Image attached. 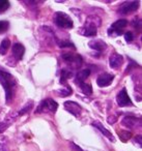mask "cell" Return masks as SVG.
Returning a JSON list of instances; mask_svg holds the SVG:
<instances>
[{"label":"cell","mask_w":142,"mask_h":151,"mask_svg":"<svg viewBox=\"0 0 142 151\" xmlns=\"http://www.w3.org/2000/svg\"><path fill=\"white\" fill-rule=\"evenodd\" d=\"M134 144L138 145V147H139V148H141V146H142V145H141V134H138V136L134 139Z\"/></svg>","instance_id":"cell-30"},{"label":"cell","mask_w":142,"mask_h":151,"mask_svg":"<svg viewBox=\"0 0 142 151\" xmlns=\"http://www.w3.org/2000/svg\"><path fill=\"white\" fill-rule=\"evenodd\" d=\"M70 147H71V150L72 151H84L83 149L81 148L80 146H78L77 144H75L74 142L70 143Z\"/></svg>","instance_id":"cell-28"},{"label":"cell","mask_w":142,"mask_h":151,"mask_svg":"<svg viewBox=\"0 0 142 151\" xmlns=\"http://www.w3.org/2000/svg\"><path fill=\"white\" fill-rule=\"evenodd\" d=\"M139 6V1H125L120 4L118 9V14L120 15H129L133 12L137 11Z\"/></svg>","instance_id":"cell-6"},{"label":"cell","mask_w":142,"mask_h":151,"mask_svg":"<svg viewBox=\"0 0 142 151\" xmlns=\"http://www.w3.org/2000/svg\"><path fill=\"white\" fill-rule=\"evenodd\" d=\"M9 46H11V42L9 38H4L0 44V55H5L9 50Z\"/></svg>","instance_id":"cell-18"},{"label":"cell","mask_w":142,"mask_h":151,"mask_svg":"<svg viewBox=\"0 0 142 151\" xmlns=\"http://www.w3.org/2000/svg\"><path fill=\"white\" fill-rule=\"evenodd\" d=\"M57 108H58V104H57L54 99H43V101L40 103L36 113V114L38 113H48V112L55 113V112L57 111Z\"/></svg>","instance_id":"cell-4"},{"label":"cell","mask_w":142,"mask_h":151,"mask_svg":"<svg viewBox=\"0 0 142 151\" xmlns=\"http://www.w3.org/2000/svg\"><path fill=\"white\" fill-rule=\"evenodd\" d=\"M63 106H64V109L67 110V112H70L72 115H74L75 117H80V115H81V113H82V107L79 104L75 103V101H64Z\"/></svg>","instance_id":"cell-9"},{"label":"cell","mask_w":142,"mask_h":151,"mask_svg":"<svg viewBox=\"0 0 142 151\" xmlns=\"http://www.w3.org/2000/svg\"><path fill=\"white\" fill-rule=\"evenodd\" d=\"M96 19H99V18H96V17L94 18L93 16H90V17L88 18L85 25H83L81 28L78 29V33H80L83 36H88V37H90V36H96V33H98L96 27L100 26V24H98L96 22Z\"/></svg>","instance_id":"cell-2"},{"label":"cell","mask_w":142,"mask_h":151,"mask_svg":"<svg viewBox=\"0 0 142 151\" xmlns=\"http://www.w3.org/2000/svg\"><path fill=\"white\" fill-rule=\"evenodd\" d=\"M32 107H33V101H28V103L26 104V105L24 106V107L22 108V109L17 113L18 114V117H19V116H23V115H25L26 113H28V112L31 110Z\"/></svg>","instance_id":"cell-20"},{"label":"cell","mask_w":142,"mask_h":151,"mask_svg":"<svg viewBox=\"0 0 142 151\" xmlns=\"http://www.w3.org/2000/svg\"><path fill=\"white\" fill-rule=\"evenodd\" d=\"M56 42L60 48H73V49H75V46H74V44L71 42V40H57Z\"/></svg>","instance_id":"cell-23"},{"label":"cell","mask_w":142,"mask_h":151,"mask_svg":"<svg viewBox=\"0 0 142 151\" xmlns=\"http://www.w3.org/2000/svg\"><path fill=\"white\" fill-rule=\"evenodd\" d=\"M0 84L2 85L5 91V99L7 104H9L13 99L14 91L16 88V80L9 73L4 70H0Z\"/></svg>","instance_id":"cell-1"},{"label":"cell","mask_w":142,"mask_h":151,"mask_svg":"<svg viewBox=\"0 0 142 151\" xmlns=\"http://www.w3.org/2000/svg\"><path fill=\"white\" fill-rule=\"evenodd\" d=\"M118 136H119V138H120V140L122 141L123 143H125L132 138V132H129V130H119Z\"/></svg>","instance_id":"cell-22"},{"label":"cell","mask_w":142,"mask_h":151,"mask_svg":"<svg viewBox=\"0 0 142 151\" xmlns=\"http://www.w3.org/2000/svg\"><path fill=\"white\" fill-rule=\"evenodd\" d=\"M9 27V23L7 21H0V34H2L5 31H7Z\"/></svg>","instance_id":"cell-26"},{"label":"cell","mask_w":142,"mask_h":151,"mask_svg":"<svg viewBox=\"0 0 142 151\" xmlns=\"http://www.w3.org/2000/svg\"><path fill=\"white\" fill-rule=\"evenodd\" d=\"M122 62H123L122 56L119 55V54H117V53H113V54H111L110 58H109L110 66H111V68H113V69L119 68V66L122 64Z\"/></svg>","instance_id":"cell-13"},{"label":"cell","mask_w":142,"mask_h":151,"mask_svg":"<svg viewBox=\"0 0 142 151\" xmlns=\"http://www.w3.org/2000/svg\"><path fill=\"white\" fill-rule=\"evenodd\" d=\"M92 125L94 126V127H96L99 130H100L101 132H102L103 134H104L106 138H108L109 140L111 141V142H115V138L113 137V134H112V132H110L108 129H107L106 127H105L104 125H103L102 123H101L100 121H98V120H96V121H93L92 122Z\"/></svg>","instance_id":"cell-14"},{"label":"cell","mask_w":142,"mask_h":151,"mask_svg":"<svg viewBox=\"0 0 142 151\" xmlns=\"http://www.w3.org/2000/svg\"><path fill=\"white\" fill-rule=\"evenodd\" d=\"M88 46L89 48H91L92 50L98 51V52H103L107 49V44L102 40H91V42H88Z\"/></svg>","instance_id":"cell-15"},{"label":"cell","mask_w":142,"mask_h":151,"mask_svg":"<svg viewBox=\"0 0 142 151\" xmlns=\"http://www.w3.org/2000/svg\"><path fill=\"white\" fill-rule=\"evenodd\" d=\"M17 118H18V114L16 113V114H13V115H9L3 121L0 122V134H2L3 132H5V130L16 121Z\"/></svg>","instance_id":"cell-12"},{"label":"cell","mask_w":142,"mask_h":151,"mask_svg":"<svg viewBox=\"0 0 142 151\" xmlns=\"http://www.w3.org/2000/svg\"><path fill=\"white\" fill-rule=\"evenodd\" d=\"M121 124L123 126H125V127L130 128V129H136V128L140 127V125H141V119L135 117V116L127 115L123 117Z\"/></svg>","instance_id":"cell-7"},{"label":"cell","mask_w":142,"mask_h":151,"mask_svg":"<svg viewBox=\"0 0 142 151\" xmlns=\"http://www.w3.org/2000/svg\"><path fill=\"white\" fill-rule=\"evenodd\" d=\"M62 59L65 61V62L70 63L72 65H75L76 66H80L82 63V57L80 55H77V54H74V53H64L62 54Z\"/></svg>","instance_id":"cell-10"},{"label":"cell","mask_w":142,"mask_h":151,"mask_svg":"<svg viewBox=\"0 0 142 151\" xmlns=\"http://www.w3.org/2000/svg\"><path fill=\"white\" fill-rule=\"evenodd\" d=\"M24 53H25V48H24L23 45L16 42L13 46V55L17 60H21L23 58Z\"/></svg>","instance_id":"cell-16"},{"label":"cell","mask_w":142,"mask_h":151,"mask_svg":"<svg viewBox=\"0 0 142 151\" xmlns=\"http://www.w3.org/2000/svg\"><path fill=\"white\" fill-rule=\"evenodd\" d=\"M11 6V3L7 0H0V14L5 13Z\"/></svg>","instance_id":"cell-24"},{"label":"cell","mask_w":142,"mask_h":151,"mask_svg":"<svg viewBox=\"0 0 142 151\" xmlns=\"http://www.w3.org/2000/svg\"><path fill=\"white\" fill-rule=\"evenodd\" d=\"M113 80H114V76L109 73H101L98 77L96 84H98L99 87H108L109 85H111Z\"/></svg>","instance_id":"cell-11"},{"label":"cell","mask_w":142,"mask_h":151,"mask_svg":"<svg viewBox=\"0 0 142 151\" xmlns=\"http://www.w3.org/2000/svg\"><path fill=\"white\" fill-rule=\"evenodd\" d=\"M116 101H117V105H118L119 107H128V106L133 105L125 88H122L118 93H117Z\"/></svg>","instance_id":"cell-8"},{"label":"cell","mask_w":142,"mask_h":151,"mask_svg":"<svg viewBox=\"0 0 142 151\" xmlns=\"http://www.w3.org/2000/svg\"><path fill=\"white\" fill-rule=\"evenodd\" d=\"M73 77V73L72 71L67 70V69H62L61 70V76H60V83L61 84H64L70 78Z\"/></svg>","instance_id":"cell-19"},{"label":"cell","mask_w":142,"mask_h":151,"mask_svg":"<svg viewBox=\"0 0 142 151\" xmlns=\"http://www.w3.org/2000/svg\"><path fill=\"white\" fill-rule=\"evenodd\" d=\"M117 118H118V116L111 115V116H109V117H108V119H107V121H108V123L113 124V123H115V122L117 121Z\"/></svg>","instance_id":"cell-29"},{"label":"cell","mask_w":142,"mask_h":151,"mask_svg":"<svg viewBox=\"0 0 142 151\" xmlns=\"http://www.w3.org/2000/svg\"><path fill=\"white\" fill-rule=\"evenodd\" d=\"M125 40H127L128 42H133V40H134V34H133V32H131V31H127V32H125Z\"/></svg>","instance_id":"cell-27"},{"label":"cell","mask_w":142,"mask_h":151,"mask_svg":"<svg viewBox=\"0 0 142 151\" xmlns=\"http://www.w3.org/2000/svg\"><path fill=\"white\" fill-rule=\"evenodd\" d=\"M53 20H54L55 25H57L60 28H63V29H72L74 27V22L71 19V17L65 13H62V12L55 13Z\"/></svg>","instance_id":"cell-3"},{"label":"cell","mask_w":142,"mask_h":151,"mask_svg":"<svg viewBox=\"0 0 142 151\" xmlns=\"http://www.w3.org/2000/svg\"><path fill=\"white\" fill-rule=\"evenodd\" d=\"M80 88H81L82 92L84 93V94L86 95H90L92 93V87L91 85L89 84V83H81V84H79Z\"/></svg>","instance_id":"cell-21"},{"label":"cell","mask_w":142,"mask_h":151,"mask_svg":"<svg viewBox=\"0 0 142 151\" xmlns=\"http://www.w3.org/2000/svg\"><path fill=\"white\" fill-rule=\"evenodd\" d=\"M90 75V69H82L81 71H79V73H77V76H76V83H77L78 85L81 84V83H84L85 82L86 79L89 77Z\"/></svg>","instance_id":"cell-17"},{"label":"cell","mask_w":142,"mask_h":151,"mask_svg":"<svg viewBox=\"0 0 142 151\" xmlns=\"http://www.w3.org/2000/svg\"><path fill=\"white\" fill-rule=\"evenodd\" d=\"M129 24V22L125 19H120L117 20L116 22L111 25V27L108 29V34L109 36H118L122 33V29L127 27V25Z\"/></svg>","instance_id":"cell-5"},{"label":"cell","mask_w":142,"mask_h":151,"mask_svg":"<svg viewBox=\"0 0 142 151\" xmlns=\"http://www.w3.org/2000/svg\"><path fill=\"white\" fill-rule=\"evenodd\" d=\"M56 93L59 95V96H62V97H65V96H69L73 93L72 91V88L70 86L67 87V89H62V90H57Z\"/></svg>","instance_id":"cell-25"}]
</instances>
